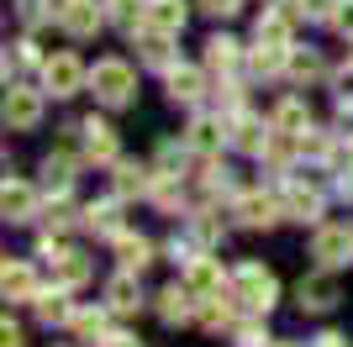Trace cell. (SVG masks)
I'll list each match as a JSON object with an SVG mask.
<instances>
[{"label": "cell", "mask_w": 353, "mask_h": 347, "mask_svg": "<svg viewBox=\"0 0 353 347\" xmlns=\"http://www.w3.org/2000/svg\"><path fill=\"white\" fill-rule=\"evenodd\" d=\"M232 295H237V305H243L248 316H269L274 300H280V279L269 274L264 263H237L232 269Z\"/></svg>", "instance_id": "obj_1"}, {"label": "cell", "mask_w": 353, "mask_h": 347, "mask_svg": "<svg viewBox=\"0 0 353 347\" xmlns=\"http://www.w3.org/2000/svg\"><path fill=\"white\" fill-rule=\"evenodd\" d=\"M90 90H95V101L121 111V105H132V90H137V74L132 63H121V58H101L95 69H90Z\"/></svg>", "instance_id": "obj_2"}, {"label": "cell", "mask_w": 353, "mask_h": 347, "mask_svg": "<svg viewBox=\"0 0 353 347\" xmlns=\"http://www.w3.org/2000/svg\"><path fill=\"white\" fill-rule=\"evenodd\" d=\"M43 85L53 101H69V95H79V85H90V69L74 53H53L43 58Z\"/></svg>", "instance_id": "obj_3"}, {"label": "cell", "mask_w": 353, "mask_h": 347, "mask_svg": "<svg viewBox=\"0 0 353 347\" xmlns=\"http://www.w3.org/2000/svg\"><path fill=\"white\" fill-rule=\"evenodd\" d=\"M311 258L322 263V269H343V263H353V231L348 227H316V237H311Z\"/></svg>", "instance_id": "obj_4"}, {"label": "cell", "mask_w": 353, "mask_h": 347, "mask_svg": "<svg viewBox=\"0 0 353 347\" xmlns=\"http://www.w3.org/2000/svg\"><path fill=\"white\" fill-rule=\"evenodd\" d=\"M37 121H43V90L11 85L6 90V127L11 132H32Z\"/></svg>", "instance_id": "obj_5"}, {"label": "cell", "mask_w": 353, "mask_h": 347, "mask_svg": "<svg viewBox=\"0 0 353 347\" xmlns=\"http://www.w3.org/2000/svg\"><path fill=\"white\" fill-rule=\"evenodd\" d=\"M101 21H105V6H95V0H63L59 6V27L69 37H95Z\"/></svg>", "instance_id": "obj_6"}, {"label": "cell", "mask_w": 353, "mask_h": 347, "mask_svg": "<svg viewBox=\"0 0 353 347\" xmlns=\"http://www.w3.org/2000/svg\"><path fill=\"white\" fill-rule=\"evenodd\" d=\"M195 311H201V295H195L185 279L159 295V321H163V326H185V321H195Z\"/></svg>", "instance_id": "obj_7"}, {"label": "cell", "mask_w": 353, "mask_h": 347, "mask_svg": "<svg viewBox=\"0 0 353 347\" xmlns=\"http://www.w3.org/2000/svg\"><path fill=\"white\" fill-rule=\"evenodd\" d=\"M295 305L301 311H311V316H322V311H332L338 305V284H332V274H311L295 284Z\"/></svg>", "instance_id": "obj_8"}, {"label": "cell", "mask_w": 353, "mask_h": 347, "mask_svg": "<svg viewBox=\"0 0 353 347\" xmlns=\"http://www.w3.org/2000/svg\"><path fill=\"white\" fill-rule=\"evenodd\" d=\"M185 143L195 147V153H206V158H216L221 143H227V121L221 116H195L190 132H185Z\"/></svg>", "instance_id": "obj_9"}, {"label": "cell", "mask_w": 353, "mask_h": 347, "mask_svg": "<svg viewBox=\"0 0 353 347\" xmlns=\"http://www.w3.org/2000/svg\"><path fill=\"white\" fill-rule=\"evenodd\" d=\"M105 305H111L117 316H132V311H143V284H137L132 269H121V274L105 284Z\"/></svg>", "instance_id": "obj_10"}, {"label": "cell", "mask_w": 353, "mask_h": 347, "mask_svg": "<svg viewBox=\"0 0 353 347\" xmlns=\"http://www.w3.org/2000/svg\"><path fill=\"white\" fill-rule=\"evenodd\" d=\"M285 211V200H269V195H237L232 216L243 221V227H274Z\"/></svg>", "instance_id": "obj_11"}, {"label": "cell", "mask_w": 353, "mask_h": 347, "mask_svg": "<svg viewBox=\"0 0 353 347\" xmlns=\"http://www.w3.org/2000/svg\"><path fill=\"white\" fill-rule=\"evenodd\" d=\"M0 211H6V221H32V216H37V189H32L27 179H6Z\"/></svg>", "instance_id": "obj_12"}, {"label": "cell", "mask_w": 353, "mask_h": 347, "mask_svg": "<svg viewBox=\"0 0 353 347\" xmlns=\"http://www.w3.org/2000/svg\"><path fill=\"white\" fill-rule=\"evenodd\" d=\"M269 121H274L280 137H306V132H311V111H306V101H295V95H285Z\"/></svg>", "instance_id": "obj_13"}, {"label": "cell", "mask_w": 353, "mask_h": 347, "mask_svg": "<svg viewBox=\"0 0 353 347\" xmlns=\"http://www.w3.org/2000/svg\"><path fill=\"white\" fill-rule=\"evenodd\" d=\"M0 289H6V300H37V274H32V263H21V258H6Z\"/></svg>", "instance_id": "obj_14"}, {"label": "cell", "mask_w": 353, "mask_h": 347, "mask_svg": "<svg viewBox=\"0 0 353 347\" xmlns=\"http://www.w3.org/2000/svg\"><path fill=\"white\" fill-rule=\"evenodd\" d=\"M111 242H117V263H121V269H132V274H143L148 263H153V242L137 237V231H117Z\"/></svg>", "instance_id": "obj_15"}, {"label": "cell", "mask_w": 353, "mask_h": 347, "mask_svg": "<svg viewBox=\"0 0 353 347\" xmlns=\"http://www.w3.org/2000/svg\"><path fill=\"white\" fill-rule=\"evenodd\" d=\"M79 132H85V153L95 163H117V132H111V121H95V116H90Z\"/></svg>", "instance_id": "obj_16"}, {"label": "cell", "mask_w": 353, "mask_h": 347, "mask_svg": "<svg viewBox=\"0 0 353 347\" xmlns=\"http://www.w3.org/2000/svg\"><path fill=\"white\" fill-rule=\"evenodd\" d=\"M269 132H274V121H259V116H237V121H232V143L243 147V153H269Z\"/></svg>", "instance_id": "obj_17"}, {"label": "cell", "mask_w": 353, "mask_h": 347, "mask_svg": "<svg viewBox=\"0 0 353 347\" xmlns=\"http://www.w3.org/2000/svg\"><path fill=\"white\" fill-rule=\"evenodd\" d=\"M232 300H237V295H221V289H216V295H206V300H201V311H195V321H201L206 332H227V326L237 321Z\"/></svg>", "instance_id": "obj_18"}, {"label": "cell", "mask_w": 353, "mask_h": 347, "mask_svg": "<svg viewBox=\"0 0 353 347\" xmlns=\"http://www.w3.org/2000/svg\"><path fill=\"white\" fill-rule=\"evenodd\" d=\"M185 21H190V6H185V0H148V16H143V27L179 32Z\"/></svg>", "instance_id": "obj_19"}, {"label": "cell", "mask_w": 353, "mask_h": 347, "mask_svg": "<svg viewBox=\"0 0 353 347\" xmlns=\"http://www.w3.org/2000/svg\"><path fill=\"white\" fill-rule=\"evenodd\" d=\"M85 227L95 231V237H117V231H127L121 227V195H111V200H95L85 211Z\"/></svg>", "instance_id": "obj_20"}, {"label": "cell", "mask_w": 353, "mask_h": 347, "mask_svg": "<svg viewBox=\"0 0 353 347\" xmlns=\"http://www.w3.org/2000/svg\"><path fill=\"white\" fill-rule=\"evenodd\" d=\"M153 189V169H143V163H117V179H111V195H121V200H132V195H148Z\"/></svg>", "instance_id": "obj_21"}, {"label": "cell", "mask_w": 353, "mask_h": 347, "mask_svg": "<svg viewBox=\"0 0 353 347\" xmlns=\"http://www.w3.org/2000/svg\"><path fill=\"white\" fill-rule=\"evenodd\" d=\"M32 305H37V321H43V326H69V321H74V305H69V289H53V295H37V300H32Z\"/></svg>", "instance_id": "obj_22"}, {"label": "cell", "mask_w": 353, "mask_h": 347, "mask_svg": "<svg viewBox=\"0 0 353 347\" xmlns=\"http://www.w3.org/2000/svg\"><path fill=\"white\" fill-rule=\"evenodd\" d=\"M169 37H174V32L148 27L143 37H137V48H143V63H153V69H174V48H169Z\"/></svg>", "instance_id": "obj_23"}, {"label": "cell", "mask_w": 353, "mask_h": 347, "mask_svg": "<svg viewBox=\"0 0 353 347\" xmlns=\"http://www.w3.org/2000/svg\"><path fill=\"white\" fill-rule=\"evenodd\" d=\"M201 90H206L201 69H169V101H174V105H195V101H201Z\"/></svg>", "instance_id": "obj_24"}, {"label": "cell", "mask_w": 353, "mask_h": 347, "mask_svg": "<svg viewBox=\"0 0 353 347\" xmlns=\"http://www.w3.org/2000/svg\"><path fill=\"white\" fill-rule=\"evenodd\" d=\"M285 216L316 221V216H322V195H316V189H306V185H290V189H285Z\"/></svg>", "instance_id": "obj_25"}, {"label": "cell", "mask_w": 353, "mask_h": 347, "mask_svg": "<svg viewBox=\"0 0 353 347\" xmlns=\"http://www.w3.org/2000/svg\"><path fill=\"white\" fill-rule=\"evenodd\" d=\"M43 185L53 189V195H69V185H74V153H48V158H43Z\"/></svg>", "instance_id": "obj_26"}, {"label": "cell", "mask_w": 353, "mask_h": 347, "mask_svg": "<svg viewBox=\"0 0 353 347\" xmlns=\"http://www.w3.org/2000/svg\"><path fill=\"white\" fill-rule=\"evenodd\" d=\"M185 284H190L195 295L206 300V295H216V289H221V269H216V263L206 258V253H201V258H195L190 269H185Z\"/></svg>", "instance_id": "obj_27"}, {"label": "cell", "mask_w": 353, "mask_h": 347, "mask_svg": "<svg viewBox=\"0 0 353 347\" xmlns=\"http://www.w3.org/2000/svg\"><path fill=\"white\" fill-rule=\"evenodd\" d=\"M53 279H59L63 289H79L90 279V258L85 253H59V258H53Z\"/></svg>", "instance_id": "obj_28"}, {"label": "cell", "mask_w": 353, "mask_h": 347, "mask_svg": "<svg viewBox=\"0 0 353 347\" xmlns=\"http://www.w3.org/2000/svg\"><path fill=\"white\" fill-rule=\"evenodd\" d=\"M105 311H111V305H105ZM105 311H74V337H79V342H101L105 337V326H111V316H105Z\"/></svg>", "instance_id": "obj_29"}, {"label": "cell", "mask_w": 353, "mask_h": 347, "mask_svg": "<svg viewBox=\"0 0 353 347\" xmlns=\"http://www.w3.org/2000/svg\"><path fill=\"white\" fill-rule=\"evenodd\" d=\"M237 58H243V48H237L232 37H221V32H216V37L206 43V63H211V69L232 74V69H237Z\"/></svg>", "instance_id": "obj_30"}, {"label": "cell", "mask_w": 353, "mask_h": 347, "mask_svg": "<svg viewBox=\"0 0 353 347\" xmlns=\"http://www.w3.org/2000/svg\"><path fill=\"white\" fill-rule=\"evenodd\" d=\"M101 6H105V16L127 32H137V21L148 16V0H101Z\"/></svg>", "instance_id": "obj_31"}, {"label": "cell", "mask_w": 353, "mask_h": 347, "mask_svg": "<svg viewBox=\"0 0 353 347\" xmlns=\"http://www.w3.org/2000/svg\"><path fill=\"white\" fill-rule=\"evenodd\" d=\"M43 221H48V231H59V237H63L74 221H85V216H74V205L63 200V195H53V205H48V216H43Z\"/></svg>", "instance_id": "obj_32"}, {"label": "cell", "mask_w": 353, "mask_h": 347, "mask_svg": "<svg viewBox=\"0 0 353 347\" xmlns=\"http://www.w3.org/2000/svg\"><path fill=\"white\" fill-rule=\"evenodd\" d=\"M290 74L301 79V85H306V79H322V58L316 53H295L290 48Z\"/></svg>", "instance_id": "obj_33"}, {"label": "cell", "mask_w": 353, "mask_h": 347, "mask_svg": "<svg viewBox=\"0 0 353 347\" xmlns=\"http://www.w3.org/2000/svg\"><path fill=\"white\" fill-rule=\"evenodd\" d=\"M237 347H269L264 321H237Z\"/></svg>", "instance_id": "obj_34"}, {"label": "cell", "mask_w": 353, "mask_h": 347, "mask_svg": "<svg viewBox=\"0 0 353 347\" xmlns=\"http://www.w3.org/2000/svg\"><path fill=\"white\" fill-rule=\"evenodd\" d=\"M0 347H27V332H21L11 316H6V326H0Z\"/></svg>", "instance_id": "obj_35"}, {"label": "cell", "mask_w": 353, "mask_h": 347, "mask_svg": "<svg viewBox=\"0 0 353 347\" xmlns=\"http://www.w3.org/2000/svg\"><path fill=\"white\" fill-rule=\"evenodd\" d=\"M95 347H143V337H132V332H105Z\"/></svg>", "instance_id": "obj_36"}, {"label": "cell", "mask_w": 353, "mask_h": 347, "mask_svg": "<svg viewBox=\"0 0 353 347\" xmlns=\"http://www.w3.org/2000/svg\"><path fill=\"white\" fill-rule=\"evenodd\" d=\"M201 11H211V16H237V11H243V0H201Z\"/></svg>", "instance_id": "obj_37"}, {"label": "cell", "mask_w": 353, "mask_h": 347, "mask_svg": "<svg viewBox=\"0 0 353 347\" xmlns=\"http://www.w3.org/2000/svg\"><path fill=\"white\" fill-rule=\"evenodd\" d=\"M332 27H338V32H353V0H338V11H332Z\"/></svg>", "instance_id": "obj_38"}, {"label": "cell", "mask_w": 353, "mask_h": 347, "mask_svg": "<svg viewBox=\"0 0 353 347\" xmlns=\"http://www.w3.org/2000/svg\"><path fill=\"white\" fill-rule=\"evenodd\" d=\"M311 347H348V342H343L338 332H322V337H316V342H311Z\"/></svg>", "instance_id": "obj_39"}, {"label": "cell", "mask_w": 353, "mask_h": 347, "mask_svg": "<svg viewBox=\"0 0 353 347\" xmlns=\"http://www.w3.org/2000/svg\"><path fill=\"white\" fill-rule=\"evenodd\" d=\"M269 347H301V342H269Z\"/></svg>", "instance_id": "obj_40"}]
</instances>
